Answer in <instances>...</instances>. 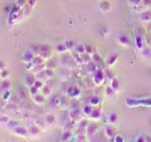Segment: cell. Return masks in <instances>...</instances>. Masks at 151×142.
Segmentation results:
<instances>
[{"label": "cell", "mask_w": 151, "mask_h": 142, "mask_svg": "<svg viewBox=\"0 0 151 142\" xmlns=\"http://www.w3.org/2000/svg\"><path fill=\"white\" fill-rule=\"evenodd\" d=\"M37 1L38 0H26V4L29 8H34L37 4Z\"/></svg>", "instance_id": "45"}, {"label": "cell", "mask_w": 151, "mask_h": 142, "mask_svg": "<svg viewBox=\"0 0 151 142\" xmlns=\"http://www.w3.org/2000/svg\"><path fill=\"white\" fill-rule=\"evenodd\" d=\"M74 59H75V62L78 63L80 65H87L92 61V56L87 54V53H76L74 56Z\"/></svg>", "instance_id": "5"}, {"label": "cell", "mask_w": 151, "mask_h": 142, "mask_svg": "<svg viewBox=\"0 0 151 142\" xmlns=\"http://www.w3.org/2000/svg\"><path fill=\"white\" fill-rule=\"evenodd\" d=\"M107 120H108L109 124L114 125L117 123V121H118V115H117L116 113L112 112V113H110L108 116H107Z\"/></svg>", "instance_id": "20"}, {"label": "cell", "mask_w": 151, "mask_h": 142, "mask_svg": "<svg viewBox=\"0 0 151 142\" xmlns=\"http://www.w3.org/2000/svg\"><path fill=\"white\" fill-rule=\"evenodd\" d=\"M35 82H36V79H35V76L33 75V74H28L26 77V79H25V84L28 88L33 86V85H34V84H35Z\"/></svg>", "instance_id": "21"}, {"label": "cell", "mask_w": 151, "mask_h": 142, "mask_svg": "<svg viewBox=\"0 0 151 142\" xmlns=\"http://www.w3.org/2000/svg\"><path fill=\"white\" fill-rule=\"evenodd\" d=\"M64 44L66 45V47L68 48V49H70V48H75V43H74L73 41H71V40H68L67 42H65Z\"/></svg>", "instance_id": "47"}, {"label": "cell", "mask_w": 151, "mask_h": 142, "mask_svg": "<svg viewBox=\"0 0 151 142\" xmlns=\"http://www.w3.org/2000/svg\"><path fill=\"white\" fill-rule=\"evenodd\" d=\"M127 5H129L130 7L133 8L135 7V6L139 5L143 0H127Z\"/></svg>", "instance_id": "39"}, {"label": "cell", "mask_w": 151, "mask_h": 142, "mask_svg": "<svg viewBox=\"0 0 151 142\" xmlns=\"http://www.w3.org/2000/svg\"><path fill=\"white\" fill-rule=\"evenodd\" d=\"M35 124L38 126L41 130H43L45 127V124H46V122L45 120H42V118H37V120H35Z\"/></svg>", "instance_id": "35"}, {"label": "cell", "mask_w": 151, "mask_h": 142, "mask_svg": "<svg viewBox=\"0 0 151 142\" xmlns=\"http://www.w3.org/2000/svg\"><path fill=\"white\" fill-rule=\"evenodd\" d=\"M11 120L8 117H6V116H1V118H0V122H1L2 125H7L9 123V121Z\"/></svg>", "instance_id": "44"}, {"label": "cell", "mask_w": 151, "mask_h": 142, "mask_svg": "<svg viewBox=\"0 0 151 142\" xmlns=\"http://www.w3.org/2000/svg\"><path fill=\"white\" fill-rule=\"evenodd\" d=\"M110 87H112V89H114L116 92H118L120 90V85H121L120 84V81L117 78L113 77L112 80H110Z\"/></svg>", "instance_id": "26"}, {"label": "cell", "mask_w": 151, "mask_h": 142, "mask_svg": "<svg viewBox=\"0 0 151 142\" xmlns=\"http://www.w3.org/2000/svg\"><path fill=\"white\" fill-rule=\"evenodd\" d=\"M79 118H80V110L79 108H74L69 112V118L71 120L76 121Z\"/></svg>", "instance_id": "19"}, {"label": "cell", "mask_w": 151, "mask_h": 142, "mask_svg": "<svg viewBox=\"0 0 151 142\" xmlns=\"http://www.w3.org/2000/svg\"><path fill=\"white\" fill-rule=\"evenodd\" d=\"M28 92H29V95L31 96V97H34L35 95H37V94L39 93V89H38V88H36V87L34 86V85H33V86L29 87Z\"/></svg>", "instance_id": "40"}, {"label": "cell", "mask_w": 151, "mask_h": 142, "mask_svg": "<svg viewBox=\"0 0 151 142\" xmlns=\"http://www.w3.org/2000/svg\"><path fill=\"white\" fill-rule=\"evenodd\" d=\"M45 100H46V97L42 93H38L37 95H35L34 97H32L33 102L38 105H43L45 102Z\"/></svg>", "instance_id": "16"}, {"label": "cell", "mask_w": 151, "mask_h": 142, "mask_svg": "<svg viewBox=\"0 0 151 142\" xmlns=\"http://www.w3.org/2000/svg\"><path fill=\"white\" fill-rule=\"evenodd\" d=\"M45 59L42 58L41 56H39V55H37L34 57V59H33V65H42V64H45Z\"/></svg>", "instance_id": "34"}, {"label": "cell", "mask_w": 151, "mask_h": 142, "mask_svg": "<svg viewBox=\"0 0 151 142\" xmlns=\"http://www.w3.org/2000/svg\"><path fill=\"white\" fill-rule=\"evenodd\" d=\"M28 132H29V135H32V137H38L40 133H41V129L34 123V124L30 125Z\"/></svg>", "instance_id": "18"}, {"label": "cell", "mask_w": 151, "mask_h": 142, "mask_svg": "<svg viewBox=\"0 0 151 142\" xmlns=\"http://www.w3.org/2000/svg\"><path fill=\"white\" fill-rule=\"evenodd\" d=\"M72 137H73L72 131H70V130L62 131V137H60V140L62 141H69V140H71Z\"/></svg>", "instance_id": "25"}, {"label": "cell", "mask_w": 151, "mask_h": 142, "mask_svg": "<svg viewBox=\"0 0 151 142\" xmlns=\"http://www.w3.org/2000/svg\"><path fill=\"white\" fill-rule=\"evenodd\" d=\"M52 92L53 91H52L51 86H49L48 84H45V85H43V87L42 88V92H41V93L43 94L46 98H47V97H50V96L52 95Z\"/></svg>", "instance_id": "28"}, {"label": "cell", "mask_w": 151, "mask_h": 142, "mask_svg": "<svg viewBox=\"0 0 151 142\" xmlns=\"http://www.w3.org/2000/svg\"><path fill=\"white\" fill-rule=\"evenodd\" d=\"M36 56V54L34 53L33 50H26L23 52L22 54V61L25 63V64H28V63H31L33 61V59Z\"/></svg>", "instance_id": "11"}, {"label": "cell", "mask_w": 151, "mask_h": 142, "mask_svg": "<svg viewBox=\"0 0 151 142\" xmlns=\"http://www.w3.org/2000/svg\"><path fill=\"white\" fill-rule=\"evenodd\" d=\"M75 52L76 53H79V54H82V53H86V50H85V45L81 44V43H79V44L75 45Z\"/></svg>", "instance_id": "29"}, {"label": "cell", "mask_w": 151, "mask_h": 142, "mask_svg": "<svg viewBox=\"0 0 151 142\" xmlns=\"http://www.w3.org/2000/svg\"><path fill=\"white\" fill-rule=\"evenodd\" d=\"M43 85H45V84H43V82L42 81V80H36V82H35V84H34V86L36 87V88H38L39 90H42V88L43 87Z\"/></svg>", "instance_id": "41"}, {"label": "cell", "mask_w": 151, "mask_h": 142, "mask_svg": "<svg viewBox=\"0 0 151 142\" xmlns=\"http://www.w3.org/2000/svg\"><path fill=\"white\" fill-rule=\"evenodd\" d=\"M92 61L93 63H95V64H98V63H101L102 62V59H101V56H100L99 54H97V53H93L92 55Z\"/></svg>", "instance_id": "38"}, {"label": "cell", "mask_w": 151, "mask_h": 142, "mask_svg": "<svg viewBox=\"0 0 151 142\" xmlns=\"http://www.w3.org/2000/svg\"><path fill=\"white\" fill-rule=\"evenodd\" d=\"M115 94H116V91L114 89H112L110 87V85H108V86H106L105 88V95L106 97L109 99V100H112L115 97Z\"/></svg>", "instance_id": "24"}, {"label": "cell", "mask_w": 151, "mask_h": 142, "mask_svg": "<svg viewBox=\"0 0 151 142\" xmlns=\"http://www.w3.org/2000/svg\"><path fill=\"white\" fill-rule=\"evenodd\" d=\"M93 108H95V106H93L92 104H86L83 106V109H82V113L86 115V116H91V114H92V112L93 110Z\"/></svg>", "instance_id": "30"}, {"label": "cell", "mask_w": 151, "mask_h": 142, "mask_svg": "<svg viewBox=\"0 0 151 142\" xmlns=\"http://www.w3.org/2000/svg\"><path fill=\"white\" fill-rule=\"evenodd\" d=\"M112 5L109 0H101L98 3V10L102 14H109L112 11Z\"/></svg>", "instance_id": "7"}, {"label": "cell", "mask_w": 151, "mask_h": 142, "mask_svg": "<svg viewBox=\"0 0 151 142\" xmlns=\"http://www.w3.org/2000/svg\"><path fill=\"white\" fill-rule=\"evenodd\" d=\"M151 8V0H143L139 5L132 8V12H143Z\"/></svg>", "instance_id": "6"}, {"label": "cell", "mask_w": 151, "mask_h": 142, "mask_svg": "<svg viewBox=\"0 0 151 142\" xmlns=\"http://www.w3.org/2000/svg\"><path fill=\"white\" fill-rule=\"evenodd\" d=\"M139 19L141 22H144V23L151 22V10H147V11L141 12Z\"/></svg>", "instance_id": "15"}, {"label": "cell", "mask_w": 151, "mask_h": 142, "mask_svg": "<svg viewBox=\"0 0 151 142\" xmlns=\"http://www.w3.org/2000/svg\"><path fill=\"white\" fill-rule=\"evenodd\" d=\"M45 120L46 122V124H48V125H53V124H55L56 123V121H57V118H56V116L54 114H52V113H47L45 115Z\"/></svg>", "instance_id": "23"}, {"label": "cell", "mask_w": 151, "mask_h": 142, "mask_svg": "<svg viewBox=\"0 0 151 142\" xmlns=\"http://www.w3.org/2000/svg\"><path fill=\"white\" fill-rule=\"evenodd\" d=\"M26 3V0H16V5L20 8H22Z\"/></svg>", "instance_id": "48"}, {"label": "cell", "mask_w": 151, "mask_h": 142, "mask_svg": "<svg viewBox=\"0 0 151 142\" xmlns=\"http://www.w3.org/2000/svg\"><path fill=\"white\" fill-rule=\"evenodd\" d=\"M144 38L142 37V35L137 34L135 35V47L138 50H143L144 49Z\"/></svg>", "instance_id": "17"}, {"label": "cell", "mask_w": 151, "mask_h": 142, "mask_svg": "<svg viewBox=\"0 0 151 142\" xmlns=\"http://www.w3.org/2000/svg\"><path fill=\"white\" fill-rule=\"evenodd\" d=\"M45 73L46 75V77H47V79H51V78H53V76H54V73H53V69H51V68L46 67L45 70Z\"/></svg>", "instance_id": "42"}, {"label": "cell", "mask_w": 151, "mask_h": 142, "mask_svg": "<svg viewBox=\"0 0 151 142\" xmlns=\"http://www.w3.org/2000/svg\"><path fill=\"white\" fill-rule=\"evenodd\" d=\"M101 102V100L98 96H92L90 98V104H92L93 106H98Z\"/></svg>", "instance_id": "31"}, {"label": "cell", "mask_w": 151, "mask_h": 142, "mask_svg": "<svg viewBox=\"0 0 151 142\" xmlns=\"http://www.w3.org/2000/svg\"><path fill=\"white\" fill-rule=\"evenodd\" d=\"M45 68H46V64L45 63V64L35 65L34 68L32 69V71H33V73L34 74H37V73H39V72H42L43 70H45Z\"/></svg>", "instance_id": "32"}, {"label": "cell", "mask_w": 151, "mask_h": 142, "mask_svg": "<svg viewBox=\"0 0 151 142\" xmlns=\"http://www.w3.org/2000/svg\"><path fill=\"white\" fill-rule=\"evenodd\" d=\"M11 87H12V84H11V82L9 81V79L2 80L1 82H0V90H1V92L9 90Z\"/></svg>", "instance_id": "22"}, {"label": "cell", "mask_w": 151, "mask_h": 142, "mask_svg": "<svg viewBox=\"0 0 151 142\" xmlns=\"http://www.w3.org/2000/svg\"><path fill=\"white\" fill-rule=\"evenodd\" d=\"M113 140H114L115 142H124V141H125V138H124L123 135H116L115 137L113 138Z\"/></svg>", "instance_id": "46"}, {"label": "cell", "mask_w": 151, "mask_h": 142, "mask_svg": "<svg viewBox=\"0 0 151 142\" xmlns=\"http://www.w3.org/2000/svg\"><path fill=\"white\" fill-rule=\"evenodd\" d=\"M116 41L120 46H122V47H129L130 44H131V43H130L129 37V36L125 35V34H118L117 35Z\"/></svg>", "instance_id": "10"}, {"label": "cell", "mask_w": 151, "mask_h": 142, "mask_svg": "<svg viewBox=\"0 0 151 142\" xmlns=\"http://www.w3.org/2000/svg\"><path fill=\"white\" fill-rule=\"evenodd\" d=\"M98 131V124L95 123V122H92V123H88L87 125V128H86V135H87V138H90L92 137L93 135L96 134V132Z\"/></svg>", "instance_id": "8"}, {"label": "cell", "mask_w": 151, "mask_h": 142, "mask_svg": "<svg viewBox=\"0 0 151 142\" xmlns=\"http://www.w3.org/2000/svg\"><path fill=\"white\" fill-rule=\"evenodd\" d=\"M85 50L86 53L92 56L93 53H95V49H93V47L90 44H85Z\"/></svg>", "instance_id": "37"}, {"label": "cell", "mask_w": 151, "mask_h": 142, "mask_svg": "<svg viewBox=\"0 0 151 142\" xmlns=\"http://www.w3.org/2000/svg\"><path fill=\"white\" fill-rule=\"evenodd\" d=\"M119 60V55L117 53H110L106 58V65L108 67H113Z\"/></svg>", "instance_id": "12"}, {"label": "cell", "mask_w": 151, "mask_h": 142, "mask_svg": "<svg viewBox=\"0 0 151 142\" xmlns=\"http://www.w3.org/2000/svg\"><path fill=\"white\" fill-rule=\"evenodd\" d=\"M90 118L93 120H99L100 118H102V109L95 106L92 114H91V116H90Z\"/></svg>", "instance_id": "14"}, {"label": "cell", "mask_w": 151, "mask_h": 142, "mask_svg": "<svg viewBox=\"0 0 151 142\" xmlns=\"http://www.w3.org/2000/svg\"><path fill=\"white\" fill-rule=\"evenodd\" d=\"M126 105L129 107H139V106H146L151 107V98L147 99H135V98H127L126 99Z\"/></svg>", "instance_id": "1"}, {"label": "cell", "mask_w": 151, "mask_h": 142, "mask_svg": "<svg viewBox=\"0 0 151 142\" xmlns=\"http://www.w3.org/2000/svg\"><path fill=\"white\" fill-rule=\"evenodd\" d=\"M13 133H14L17 137H28L29 135V132H28V129H26L25 127H22V126H16L14 129H12Z\"/></svg>", "instance_id": "9"}, {"label": "cell", "mask_w": 151, "mask_h": 142, "mask_svg": "<svg viewBox=\"0 0 151 142\" xmlns=\"http://www.w3.org/2000/svg\"><path fill=\"white\" fill-rule=\"evenodd\" d=\"M66 93L70 99H78L81 95V89L78 85H70L67 88Z\"/></svg>", "instance_id": "4"}, {"label": "cell", "mask_w": 151, "mask_h": 142, "mask_svg": "<svg viewBox=\"0 0 151 142\" xmlns=\"http://www.w3.org/2000/svg\"><path fill=\"white\" fill-rule=\"evenodd\" d=\"M36 53L46 61L51 58V48L47 45H39L36 48Z\"/></svg>", "instance_id": "2"}, {"label": "cell", "mask_w": 151, "mask_h": 142, "mask_svg": "<svg viewBox=\"0 0 151 142\" xmlns=\"http://www.w3.org/2000/svg\"><path fill=\"white\" fill-rule=\"evenodd\" d=\"M55 49H56V51L58 52V53H60V54H63V53H65V52L68 51V48L66 47V45L64 44V43H63V44L56 45Z\"/></svg>", "instance_id": "27"}, {"label": "cell", "mask_w": 151, "mask_h": 142, "mask_svg": "<svg viewBox=\"0 0 151 142\" xmlns=\"http://www.w3.org/2000/svg\"><path fill=\"white\" fill-rule=\"evenodd\" d=\"M12 97V93L9 90H7L4 92H1V100L3 101H9Z\"/></svg>", "instance_id": "33"}, {"label": "cell", "mask_w": 151, "mask_h": 142, "mask_svg": "<svg viewBox=\"0 0 151 142\" xmlns=\"http://www.w3.org/2000/svg\"><path fill=\"white\" fill-rule=\"evenodd\" d=\"M9 72L8 69H2L0 71V78L1 80H6V79H9Z\"/></svg>", "instance_id": "36"}, {"label": "cell", "mask_w": 151, "mask_h": 142, "mask_svg": "<svg viewBox=\"0 0 151 142\" xmlns=\"http://www.w3.org/2000/svg\"><path fill=\"white\" fill-rule=\"evenodd\" d=\"M106 74L102 69L97 68L95 71V73L93 74V82L95 86H100L103 84V82H105Z\"/></svg>", "instance_id": "3"}, {"label": "cell", "mask_w": 151, "mask_h": 142, "mask_svg": "<svg viewBox=\"0 0 151 142\" xmlns=\"http://www.w3.org/2000/svg\"><path fill=\"white\" fill-rule=\"evenodd\" d=\"M135 141L137 142H146V135H139L135 137Z\"/></svg>", "instance_id": "43"}, {"label": "cell", "mask_w": 151, "mask_h": 142, "mask_svg": "<svg viewBox=\"0 0 151 142\" xmlns=\"http://www.w3.org/2000/svg\"><path fill=\"white\" fill-rule=\"evenodd\" d=\"M115 129L112 127V125H108V126L105 127V135L108 139H113L115 137Z\"/></svg>", "instance_id": "13"}]
</instances>
